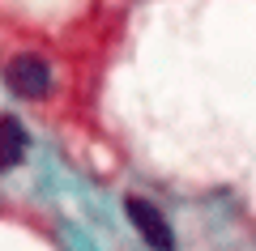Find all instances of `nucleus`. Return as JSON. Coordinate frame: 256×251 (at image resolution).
Returning a JSON list of instances; mask_svg holds the SVG:
<instances>
[{
    "mask_svg": "<svg viewBox=\"0 0 256 251\" xmlns=\"http://www.w3.org/2000/svg\"><path fill=\"white\" fill-rule=\"evenodd\" d=\"M124 213H128V222L137 226V234L154 251H175V230H171V222L158 213V205H150L146 196H128L124 200Z\"/></svg>",
    "mask_w": 256,
    "mask_h": 251,
    "instance_id": "obj_1",
    "label": "nucleus"
},
{
    "mask_svg": "<svg viewBox=\"0 0 256 251\" xmlns=\"http://www.w3.org/2000/svg\"><path fill=\"white\" fill-rule=\"evenodd\" d=\"M4 77H9V90L22 94V98H43L52 90V68H47L43 55H18V60H9Z\"/></svg>",
    "mask_w": 256,
    "mask_h": 251,
    "instance_id": "obj_2",
    "label": "nucleus"
},
{
    "mask_svg": "<svg viewBox=\"0 0 256 251\" xmlns=\"http://www.w3.org/2000/svg\"><path fill=\"white\" fill-rule=\"evenodd\" d=\"M26 153V128L18 124L13 115L0 119V171H13Z\"/></svg>",
    "mask_w": 256,
    "mask_h": 251,
    "instance_id": "obj_3",
    "label": "nucleus"
}]
</instances>
